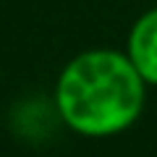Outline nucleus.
Segmentation results:
<instances>
[{
	"mask_svg": "<svg viewBox=\"0 0 157 157\" xmlns=\"http://www.w3.org/2000/svg\"><path fill=\"white\" fill-rule=\"evenodd\" d=\"M144 89L147 81L128 55L86 50L60 71L55 107L71 131L102 139L134 126L144 107Z\"/></svg>",
	"mask_w": 157,
	"mask_h": 157,
	"instance_id": "f257e3e1",
	"label": "nucleus"
},
{
	"mask_svg": "<svg viewBox=\"0 0 157 157\" xmlns=\"http://www.w3.org/2000/svg\"><path fill=\"white\" fill-rule=\"evenodd\" d=\"M126 55L131 58L147 84H157V8L147 11L134 24Z\"/></svg>",
	"mask_w": 157,
	"mask_h": 157,
	"instance_id": "f03ea898",
	"label": "nucleus"
}]
</instances>
